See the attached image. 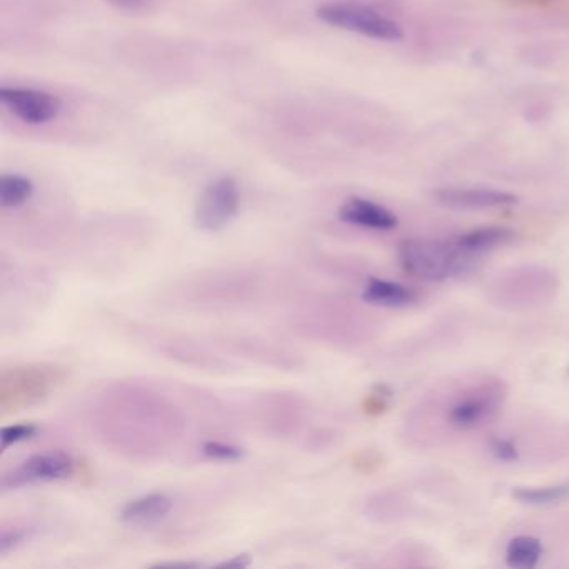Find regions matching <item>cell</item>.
<instances>
[{"instance_id":"1","label":"cell","mask_w":569,"mask_h":569,"mask_svg":"<svg viewBox=\"0 0 569 569\" xmlns=\"http://www.w3.org/2000/svg\"><path fill=\"white\" fill-rule=\"evenodd\" d=\"M399 262L409 276L441 282L466 274L473 267L474 257L461 251L454 241L408 239L399 246Z\"/></svg>"},{"instance_id":"2","label":"cell","mask_w":569,"mask_h":569,"mask_svg":"<svg viewBox=\"0 0 569 569\" xmlns=\"http://www.w3.org/2000/svg\"><path fill=\"white\" fill-rule=\"evenodd\" d=\"M314 14L326 26L353 32L373 41L398 42L404 37L403 27L398 22L361 2L333 0L321 4Z\"/></svg>"},{"instance_id":"3","label":"cell","mask_w":569,"mask_h":569,"mask_svg":"<svg viewBox=\"0 0 569 569\" xmlns=\"http://www.w3.org/2000/svg\"><path fill=\"white\" fill-rule=\"evenodd\" d=\"M64 379L66 371L56 366H26L4 371L0 378L2 409L17 411L42 403Z\"/></svg>"},{"instance_id":"4","label":"cell","mask_w":569,"mask_h":569,"mask_svg":"<svg viewBox=\"0 0 569 569\" xmlns=\"http://www.w3.org/2000/svg\"><path fill=\"white\" fill-rule=\"evenodd\" d=\"M241 209V191L232 176L212 179L197 197L194 224L206 232L222 231L229 226Z\"/></svg>"},{"instance_id":"5","label":"cell","mask_w":569,"mask_h":569,"mask_svg":"<svg viewBox=\"0 0 569 569\" xmlns=\"http://www.w3.org/2000/svg\"><path fill=\"white\" fill-rule=\"evenodd\" d=\"M0 104L9 114L29 126L51 124L59 119L64 109V102L56 94L24 86H2Z\"/></svg>"},{"instance_id":"6","label":"cell","mask_w":569,"mask_h":569,"mask_svg":"<svg viewBox=\"0 0 569 569\" xmlns=\"http://www.w3.org/2000/svg\"><path fill=\"white\" fill-rule=\"evenodd\" d=\"M76 473L74 459L66 453L34 454L26 459L21 466L7 471L2 476V489L22 488L29 484L51 483V481H64Z\"/></svg>"},{"instance_id":"7","label":"cell","mask_w":569,"mask_h":569,"mask_svg":"<svg viewBox=\"0 0 569 569\" xmlns=\"http://www.w3.org/2000/svg\"><path fill=\"white\" fill-rule=\"evenodd\" d=\"M503 399L499 384H483L459 396L448 411V421L458 431H471L486 423Z\"/></svg>"},{"instance_id":"8","label":"cell","mask_w":569,"mask_h":569,"mask_svg":"<svg viewBox=\"0 0 569 569\" xmlns=\"http://www.w3.org/2000/svg\"><path fill=\"white\" fill-rule=\"evenodd\" d=\"M434 201L456 211H478L518 204V196L511 192L488 187H443L434 191Z\"/></svg>"},{"instance_id":"9","label":"cell","mask_w":569,"mask_h":569,"mask_svg":"<svg viewBox=\"0 0 569 569\" xmlns=\"http://www.w3.org/2000/svg\"><path fill=\"white\" fill-rule=\"evenodd\" d=\"M339 219L351 226L374 229V231H391L398 226V217L389 211L388 207L363 197L346 199L339 207Z\"/></svg>"},{"instance_id":"10","label":"cell","mask_w":569,"mask_h":569,"mask_svg":"<svg viewBox=\"0 0 569 569\" xmlns=\"http://www.w3.org/2000/svg\"><path fill=\"white\" fill-rule=\"evenodd\" d=\"M172 506L174 503L167 494H146L124 506L121 511V521L137 528L151 526L166 518L167 514L171 513Z\"/></svg>"},{"instance_id":"11","label":"cell","mask_w":569,"mask_h":569,"mask_svg":"<svg viewBox=\"0 0 569 569\" xmlns=\"http://www.w3.org/2000/svg\"><path fill=\"white\" fill-rule=\"evenodd\" d=\"M363 301L379 308H406L418 301V294L399 282L373 277L364 288Z\"/></svg>"},{"instance_id":"12","label":"cell","mask_w":569,"mask_h":569,"mask_svg":"<svg viewBox=\"0 0 569 569\" xmlns=\"http://www.w3.org/2000/svg\"><path fill=\"white\" fill-rule=\"evenodd\" d=\"M514 236L516 234L509 227H478L473 231L464 232L461 236L456 237L454 242L461 251L466 252L469 256L476 257L483 252L491 251L494 247L508 244V242L513 241Z\"/></svg>"},{"instance_id":"13","label":"cell","mask_w":569,"mask_h":569,"mask_svg":"<svg viewBox=\"0 0 569 569\" xmlns=\"http://www.w3.org/2000/svg\"><path fill=\"white\" fill-rule=\"evenodd\" d=\"M541 556H543V544L533 536H518L511 539L506 549V563L509 568H534L538 566Z\"/></svg>"},{"instance_id":"14","label":"cell","mask_w":569,"mask_h":569,"mask_svg":"<svg viewBox=\"0 0 569 569\" xmlns=\"http://www.w3.org/2000/svg\"><path fill=\"white\" fill-rule=\"evenodd\" d=\"M36 186L29 177L22 174H4L0 177V206L16 209L31 201Z\"/></svg>"},{"instance_id":"15","label":"cell","mask_w":569,"mask_h":569,"mask_svg":"<svg viewBox=\"0 0 569 569\" xmlns=\"http://www.w3.org/2000/svg\"><path fill=\"white\" fill-rule=\"evenodd\" d=\"M167 344H162V353L166 354L167 358L182 361L189 366H197V368H222L221 361L212 358L211 354H207L204 349H199L189 341H166Z\"/></svg>"},{"instance_id":"16","label":"cell","mask_w":569,"mask_h":569,"mask_svg":"<svg viewBox=\"0 0 569 569\" xmlns=\"http://www.w3.org/2000/svg\"><path fill=\"white\" fill-rule=\"evenodd\" d=\"M514 499L529 506H548L569 499V484H556L546 488H519L513 493Z\"/></svg>"},{"instance_id":"17","label":"cell","mask_w":569,"mask_h":569,"mask_svg":"<svg viewBox=\"0 0 569 569\" xmlns=\"http://www.w3.org/2000/svg\"><path fill=\"white\" fill-rule=\"evenodd\" d=\"M202 454L214 461H239L246 456V449L236 444L222 443V441H209L202 446Z\"/></svg>"},{"instance_id":"18","label":"cell","mask_w":569,"mask_h":569,"mask_svg":"<svg viewBox=\"0 0 569 569\" xmlns=\"http://www.w3.org/2000/svg\"><path fill=\"white\" fill-rule=\"evenodd\" d=\"M36 433V424L27 423L6 426V428H2V431H0V451H7L14 444L31 439L32 436H36Z\"/></svg>"},{"instance_id":"19","label":"cell","mask_w":569,"mask_h":569,"mask_svg":"<svg viewBox=\"0 0 569 569\" xmlns=\"http://www.w3.org/2000/svg\"><path fill=\"white\" fill-rule=\"evenodd\" d=\"M34 529L27 526H4L0 531V554H7L11 549L16 548L19 544L29 539Z\"/></svg>"},{"instance_id":"20","label":"cell","mask_w":569,"mask_h":569,"mask_svg":"<svg viewBox=\"0 0 569 569\" xmlns=\"http://www.w3.org/2000/svg\"><path fill=\"white\" fill-rule=\"evenodd\" d=\"M489 451L493 453L494 458L504 463H513L518 461L519 451L516 444L511 439L506 438H493L489 443Z\"/></svg>"},{"instance_id":"21","label":"cell","mask_w":569,"mask_h":569,"mask_svg":"<svg viewBox=\"0 0 569 569\" xmlns=\"http://www.w3.org/2000/svg\"><path fill=\"white\" fill-rule=\"evenodd\" d=\"M106 2L126 12L146 11L152 4V0H106Z\"/></svg>"},{"instance_id":"22","label":"cell","mask_w":569,"mask_h":569,"mask_svg":"<svg viewBox=\"0 0 569 569\" xmlns=\"http://www.w3.org/2000/svg\"><path fill=\"white\" fill-rule=\"evenodd\" d=\"M216 566L217 568L226 569H244L247 566H251V556L246 553L236 554V556H231V558L217 563Z\"/></svg>"},{"instance_id":"23","label":"cell","mask_w":569,"mask_h":569,"mask_svg":"<svg viewBox=\"0 0 569 569\" xmlns=\"http://www.w3.org/2000/svg\"><path fill=\"white\" fill-rule=\"evenodd\" d=\"M201 564L192 563V561H174V563H159L154 564V568H199Z\"/></svg>"}]
</instances>
